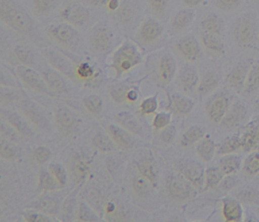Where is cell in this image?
Listing matches in <instances>:
<instances>
[{
  "mask_svg": "<svg viewBox=\"0 0 259 222\" xmlns=\"http://www.w3.org/2000/svg\"><path fill=\"white\" fill-rule=\"evenodd\" d=\"M203 137V131L199 127H192L183 135L181 144L183 147H190Z\"/></svg>",
  "mask_w": 259,
  "mask_h": 222,
  "instance_id": "1f68e13d",
  "label": "cell"
},
{
  "mask_svg": "<svg viewBox=\"0 0 259 222\" xmlns=\"http://www.w3.org/2000/svg\"><path fill=\"white\" fill-rule=\"evenodd\" d=\"M112 0H90L91 4L95 5V6H99V5L106 4L108 3H111Z\"/></svg>",
  "mask_w": 259,
  "mask_h": 222,
  "instance_id": "94428289",
  "label": "cell"
},
{
  "mask_svg": "<svg viewBox=\"0 0 259 222\" xmlns=\"http://www.w3.org/2000/svg\"><path fill=\"white\" fill-rule=\"evenodd\" d=\"M2 1H3V0H0V3H1Z\"/></svg>",
  "mask_w": 259,
  "mask_h": 222,
  "instance_id": "e7e4bbea",
  "label": "cell"
},
{
  "mask_svg": "<svg viewBox=\"0 0 259 222\" xmlns=\"http://www.w3.org/2000/svg\"><path fill=\"white\" fill-rule=\"evenodd\" d=\"M176 135V128L174 126H168L164 129L161 135V139L165 144H170L173 142Z\"/></svg>",
  "mask_w": 259,
  "mask_h": 222,
  "instance_id": "9f6ffc18",
  "label": "cell"
},
{
  "mask_svg": "<svg viewBox=\"0 0 259 222\" xmlns=\"http://www.w3.org/2000/svg\"><path fill=\"white\" fill-rule=\"evenodd\" d=\"M91 45L97 53H105L112 45V34L110 30L103 25L97 26L91 35Z\"/></svg>",
  "mask_w": 259,
  "mask_h": 222,
  "instance_id": "8fae6325",
  "label": "cell"
},
{
  "mask_svg": "<svg viewBox=\"0 0 259 222\" xmlns=\"http://www.w3.org/2000/svg\"><path fill=\"white\" fill-rule=\"evenodd\" d=\"M233 40L243 48L255 47L259 38V21L255 11L240 15L233 23L231 30Z\"/></svg>",
  "mask_w": 259,
  "mask_h": 222,
  "instance_id": "6da1fadb",
  "label": "cell"
},
{
  "mask_svg": "<svg viewBox=\"0 0 259 222\" xmlns=\"http://www.w3.org/2000/svg\"><path fill=\"white\" fill-rule=\"evenodd\" d=\"M196 13L193 9H184L177 12L169 23V30L173 33H179L191 25Z\"/></svg>",
  "mask_w": 259,
  "mask_h": 222,
  "instance_id": "5bb4252c",
  "label": "cell"
},
{
  "mask_svg": "<svg viewBox=\"0 0 259 222\" xmlns=\"http://www.w3.org/2000/svg\"><path fill=\"white\" fill-rule=\"evenodd\" d=\"M163 30L159 22L154 19H148L139 27L137 37L143 43H152L161 37Z\"/></svg>",
  "mask_w": 259,
  "mask_h": 222,
  "instance_id": "30bf717a",
  "label": "cell"
},
{
  "mask_svg": "<svg viewBox=\"0 0 259 222\" xmlns=\"http://www.w3.org/2000/svg\"><path fill=\"white\" fill-rule=\"evenodd\" d=\"M85 107L93 114H99L103 109V100L98 96L92 95L84 100Z\"/></svg>",
  "mask_w": 259,
  "mask_h": 222,
  "instance_id": "8d00e7d4",
  "label": "cell"
},
{
  "mask_svg": "<svg viewBox=\"0 0 259 222\" xmlns=\"http://www.w3.org/2000/svg\"><path fill=\"white\" fill-rule=\"evenodd\" d=\"M128 91V88L125 85H117L112 89L111 95L115 101L121 103L127 99Z\"/></svg>",
  "mask_w": 259,
  "mask_h": 222,
  "instance_id": "f6af8a7d",
  "label": "cell"
},
{
  "mask_svg": "<svg viewBox=\"0 0 259 222\" xmlns=\"http://www.w3.org/2000/svg\"><path fill=\"white\" fill-rule=\"evenodd\" d=\"M259 91V62L251 66L243 86V94L246 97L254 95Z\"/></svg>",
  "mask_w": 259,
  "mask_h": 222,
  "instance_id": "d6986e66",
  "label": "cell"
},
{
  "mask_svg": "<svg viewBox=\"0 0 259 222\" xmlns=\"http://www.w3.org/2000/svg\"><path fill=\"white\" fill-rule=\"evenodd\" d=\"M138 167L142 175L149 179L151 182H155L156 172H155V168L152 164L149 163L147 161H145V162H140Z\"/></svg>",
  "mask_w": 259,
  "mask_h": 222,
  "instance_id": "60d3db41",
  "label": "cell"
},
{
  "mask_svg": "<svg viewBox=\"0 0 259 222\" xmlns=\"http://www.w3.org/2000/svg\"><path fill=\"white\" fill-rule=\"evenodd\" d=\"M215 151V146L212 141L209 139L203 140L197 147V153L202 160L205 162L212 159Z\"/></svg>",
  "mask_w": 259,
  "mask_h": 222,
  "instance_id": "f546056e",
  "label": "cell"
},
{
  "mask_svg": "<svg viewBox=\"0 0 259 222\" xmlns=\"http://www.w3.org/2000/svg\"><path fill=\"white\" fill-rule=\"evenodd\" d=\"M178 169L184 177L196 186H200L203 182V167L198 162L184 159L180 162Z\"/></svg>",
  "mask_w": 259,
  "mask_h": 222,
  "instance_id": "4fadbf2b",
  "label": "cell"
},
{
  "mask_svg": "<svg viewBox=\"0 0 259 222\" xmlns=\"http://www.w3.org/2000/svg\"><path fill=\"white\" fill-rule=\"evenodd\" d=\"M202 42L208 51L216 56H223L225 53V46L220 36L202 33Z\"/></svg>",
  "mask_w": 259,
  "mask_h": 222,
  "instance_id": "ffe728a7",
  "label": "cell"
},
{
  "mask_svg": "<svg viewBox=\"0 0 259 222\" xmlns=\"http://www.w3.org/2000/svg\"><path fill=\"white\" fill-rule=\"evenodd\" d=\"M203 1L204 0H182V3L189 9H193L200 6Z\"/></svg>",
  "mask_w": 259,
  "mask_h": 222,
  "instance_id": "6f0895ef",
  "label": "cell"
},
{
  "mask_svg": "<svg viewBox=\"0 0 259 222\" xmlns=\"http://www.w3.org/2000/svg\"><path fill=\"white\" fill-rule=\"evenodd\" d=\"M6 83V77L3 75V73L0 71V84H4Z\"/></svg>",
  "mask_w": 259,
  "mask_h": 222,
  "instance_id": "6125c7cd",
  "label": "cell"
},
{
  "mask_svg": "<svg viewBox=\"0 0 259 222\" xmlns=\"http://www.w3.org/2000/svg\"><path fill=\"white\" fill-rule=\"evenodd\" d=\"M91 16L88 8L80 4H71L64 8L60 12V17L65 22L74 26L85 25Z\"/></svg>",
  "mask_w": 259,
  "mask_h": 222,
  "instance_id": "5b68a950",
  "label": "cell"
},
{
  "mask_svg": "<svg viewBox=\"0 0 259 222\" xmlns=\"http://www.w3.org/2000/svg\"><path fill=\"white\" fill-rule=\"evenodd\" d=\"M94 144L97 148L102 151H107V150H111L112 147V144L110 140L102 134H99L94 138Z\"/></svg>",
  "mask_w": 259,
  "mask_h": 222,
  "instance_id": "ee69618b",
  "label": "cell"
},
{
  "mask_svg": "<svg viewBox=\"0 0 259 222\" xmlns=\"http://www.w3.org/2000/svg\"><path fill=\"white\" fill-rule=\"evenodd\" d=\"M127 99L131 102H134L135 101V100H137V92H136L135 91H129L128 93H127Z\"/></svg>",
  "mask_w": 259,
  "mask_h": 222,
  "instance_id": "91938a15",
  "label": "cell"
},
{
  "mask_svg": "<svg viewBox=\"0 0 259 222\" xmlns=\"http://www.w3.org/2000/svg\"><path fill=\"white\" fill-rule=\"evenodd\" d=\"M158 103L156 97L146 99L140 106V110L143 114H151L156 110Z\"/></svg>",
  "mask_w": 259,
  "mask_h": 222,
  "instance_id": "681fc988",
  "label": "cell"
},
{
  "mask_svg": "<svg viewBox=\"0 0 259 222\" xmlns=\"http://www.w3.org/2000/svg\"><path fill=\"white\" fill-rule=\"evenodd\" d=\"M112 61V68L121 75L140 63L142 58L137 47L131 41H126L114 53Z\"/></svg>",
  "mask_w": 259,
  "mask_h": 222,
  "instance_id": "3957f363",
  "label": "cell"
},
{
  "mask_svg": "<svg viewBox=\"0 0 259 222\" xmlns=\"http://www.w3.org/2000/svg\"><path fill=\"white\" fill-rule=\"evenodd\" d=\"M50 156H51V152L46 147H38L35 150V157L39 163L44 164L47 162L50 159Z\"/></svg>",
  "mask_w": 259,
  "mask_h": 222,
  "instance_id": "f5cc1de1",
  "label": "cell"
},
{
  "mask_svg": "<svg viewBox=\"0 0 259 222\" xmlns=\"http://www.w3.org/2000/svg\"><path fill=\"white\" fill-rule=\"evenodd\" d=\"M76 73L80 78L86 80V79L91 78L93 77L94 74V69L89 64L83 62V63L78 65Z\"/></svg>",
  "mask_w": 259,
  "mask_h": 222,
  "instance_id": "c3c4849f",
  "label": "cell"
},
{
  "mask_svg": "<svg viewBox=\"0 0 259 222\" xmlns=\"http://www.w3.org/2000/svg\"><path fill=\"white\" fill-rule=\"evenodd\" d=\"M242 138V148L249 151L259 144V124L249 128Z\"/></svg>",
  "mask_w": 259,
  "mask_h": 222,
  "instance_id": "4316f807",
  "label": "cell"
},
{
  "mask_svg": "<svg viewBox=\"0 0 259 222\" xmlns=\"http://www.w3.org/2000/svg\"><path fill=\"white\" fill-rule=\"evenodd\" d=\"M242 148V138L237 136L231 137L225 140L219 149L220 154L229 155Z\"/></svg>",
  "mask_w": 259,
  "mask_h": 222,
  "instance_id": "f1b7e54d",
  "label": "cell"
},
{
  "mask_svg": "<svg viewBox=\"0 0 259 222\" xmlns=\"http://www.w3.org/2000/svg\"><path fill=\"white\" fill-rule=\"evenodd\" d=\"M246 109L243 105L236 103L231 109H228L222 121V126L227 128H232L240 124L244 120Z\"/></svg>",
  "mask_w": 259,
  "mask_h": 222,
  "instance_id": "2e32d148",
  "label": "cell"
},
{
  "mask_svg": "<svg viewBox=\"0 0 259 222\" xmlns=\"http://www.w3.org/2000/svg\"><path fill=\"white\" fill-rule=\"evenodd\" d=\"M79 218L81 221H95L97 220V216L89 207L85 205H81L79 212Z\"/></svg>",
  "mask_w": 259,
  "mask_h": 222,
  "instance_id": "f907efd6",
  "label": "cell"
},
{
  "mask_svg": "<svg viewBox=\"0 0 259 222\" xmlns=\"http://www.w3.org/2000/svg\"><path fill=\"white\" fill-rule=\"evenodd\" d=\"M170 121V115L168 113H160L154 118L153 126L156 129L167 127Z\"/></svg>",
  "mask_w": 259,
  "mask_h": 222,
  "instance_id": "816d5d0a",
  "label": "cell"
},
{
  "mask_svg": "<svg viewBox=\"0 0 259 222\" xmlns=\"http://www.w3.org/2000/svg\"><path fill=\"white\" fill-rule=\"evenodd\" d=\"M219 83V78L215 73L211 71L205 73L198 84V93L201 97H205L214 91Z\"/></svg>",
  "mask_w": 259,
  "mask_h": 222,
  "instance_id": "7402d4cb",
  "label": "cell"
},
{
  "mask_svg": "<svg viewBox=\"0 0 259 222\" xmlns=\"http://www.w3.org/2000/svg\"><path fill=\"white\" fill-rule=\"evenodd\" d=\"M16 72L20 80L30 89L38 92H47V84L44 77L33 68L20 65L17 67Z\"/></svg>",
  "mask_w": 259,
  "mask_h": 222,
  "instance_id": "8992f818",
  "label": "cell"
},
{
  "mask_svg": "<svg viewBox=\"0 0 259 222\" xmlns=\"http://www.w3.org/2000/svg\"><path fill=\"white\" fill-rule=\"evenodd\" d=\"M44 79L47 86L56 91H63L65 90V83L62 77L53 70H47L44 74Z\"/></svg>",
  "mask_w": 259,
  "mask_h": 222,
  "instance_id": "83f0119b",
  "label": "cell"
},
{
  "mask_svg": "<svg viewBox=\"0 0 259 222\" xmlns=\"http://www.w3.org/2000/svg\"><path fill=\"white\" fill-rule=\"evenodd\" d=\"M167 191L172 198L177 200H185L193 192L191 185L186 177L181 175H173L167 182Z\"/></svg>",
  "mask_w": 259,
  "mask_h": 222,
  "instance_id": "9c48e42d",
  "label": "cell"
},
{
  "mask_svg": "<svg viewBox=\"0 0 259 222\" xmlns=\"http://www.w3.org/2000/svg\"><path fill=\"white\" fill-rule=\"evenodd\" d=\"M176 72V62L170 54H164L160 59L158 74L161 82L169 83Z\"/></svg>",
  "mask_w": 259,
  "mask_h": 222,
  "instance_id": "e0dca14e",
  "label": "cell"
},
{
  "mask_svg": "<svg viewBox=\"0 0 259 222\" xmlns=\"http://www.w3.org/2000/svg\"><path fill=\"white\" fill-rule=\"evenodd\" d=\"M213 6L227 13H232L237 11L243 4V0H211Z\"/></svg>",
  "mask_w": 259,
  "mask_h": 222,
  "instance_id": "4dcf8cb0",
  "label": "cell"
},
{
  "mask_svg": "<svg viewBox=\"0 0 259 222\" xmlns=\"http://www.w3.org/2000/svg\"><path fill=\"white\" fill-rule=\"evenodd\" d=\"M50 63L56 69L59 70L65 74H69L72 72V66L71 63L65 58L53 51H47L45 53Z\"/></svg>",
  "mask_w": 259,
  "mask_h": 222,
  "instance_id": "484cf974",
  "label": "cell"
},
{
  "mask_svg": "<svg viewBox=\"0 0 259 222\" xmlns=\"http://www.w3.org/2000/svg\"><path fill=\"white\" fill-rule=\"evenodd\" d=\"M56 123L62 133L71 134L75 127L76 118L69 109L62 108L56 114Z\"/></svg>",
  "mask_w": 259,
  "mask_h": 222,
  "instance_id": "ac0fdd59",
  "label": "cell"
},
{
  "mask_svg": "<svg viewBox=\"0 0 259 222\" xmlns=\"http://www.w3.org/2000/svg\"><path fill=\"white\" fill-rule=\"evenodd\" d=\"M24 110L26 111V114L28 115L29 118L35 122V124H39L42 123V117L39 111L36 109L34 105L31 103H27L24 107Z\"/></svg>",
  "mask_w": 259,
  "mask_h": 222,
  "instance_id": "7dc6e473",
  "label": "cell"
},
{
  "mask_svg": "<svg viewBox=\"0 0 259 222\" xmlns=\"http://www.w3.org/2000/svg\"><path fill=\"white\" fill-rule=\"evenodd\" d=\"M15 153L16 151L10 143L0 139V156L5 159H10L15 156Z\"/></svg>",
  "mask_w": 259,
  "mask_h": 222,
  "instance_id": "bcb514c9",
  "label": "cell"
},
{
  "mask_svg": "<svg viewBox=\"0 0 259 222\" xmlns=\"http://www.w3.org/2000/svg\"><path fill=\"white\" fill-rule=\"evenodd\" d=\"M121 122L122 123L123 125L125 126L126 127H127L128 129H131L133 131L137 132L138 133V124H137V121L131 116V115H127L125 114L121 115Z\"/></svg>",
  "mask_w": 259,
  "mask_h": 222,
  "instance_id": "db71d44e",
  "label": "cell"
},
{
  "mask_svg": "<svg viewBox=\"0 0 259 222\" xmlns=\"http://www.w3.org/2000/svg\"><path fill=\"white\" fill-rule=\"evenodd\" d=\"M0 20L22 34L29 36L34 30L30 15L22 8L9 0H3L0 3Z\"/></svg>",
  "mask_w": 259,
  "mask_h": 222,
  "instance_id": "7a4b0ae2",
  "label": "cell"
},
{
  "mask_svg": "<svg viewBox=\"0 0 259 222\" xmlns=\"http://www.w3.org/2000/svg\"><path fill=\"white\" fill-rule=\"evenodd\" d=\"M241 167V159L234 155H227L221 160L220 171L223 175H231L240 171Z\"/></svg>",
  "mask_w": 259,
  "mask_h": 222,
  "instance_id": "cb8c5ba5",
  "label": "cell"
},
{
  "mask_svg": "<svg viewBox=\"0 0 259 222\" xmlns=\"http://www.w3.org/2000/svg\"><path fill=\"white\" fill-rule=\"evenodd\" d=\"M112 139L119 147L124 149L130 148L134 144V139L128 132L126 131L121 127L115 125H110L108 128Z\"/></svg>",
  "mask_w": 259,
  "mask_h": 222,
  "instance_id": "603a6c76",
  "label": "cell"
},
{
  "mask_svg": "<svg viewBox=\"0 0 259 222\" xmlns=\"http://www.w3.org/2000/svg\"><path fill=\"white\" fill-rule=\"evenodd\" d=\"M244 169L247 174H251V175L258 174L259 153H253L248 158L246 163H245Z\"/></svg>",
  "mask_w": 259,
  "mask_h": 222,
  "instance_id": "ab89813d",
  "label": "cell"
},
{
  "mask_svg": "<svg viewBox=\"0 0 259 222\" xmlns=\"http://www.w3.org/2000/svg\"><path fill=\"white\" fill-rule=\"evenodd\" d=\"M223 174L220 170L216 168H208L205 172V182H206V188L213 189L218 186L223 179Z\"/></svg>",
  "mask_w": 259,
  "mask_h": 222,
  "instance_id": "e575fe53",
  "label": "cell"
},
{
  "mask_svg": "<svg viewBox=\"0 0 259 222\" xmlns=\"http://www.w3.org/2000/svg\"><path fill=\"white\" fill-rule=\"evenodd\" d=\"M56 0H33V9L36 15H47L56 7Z\"/></svg>",
  "mask_w": 259,
  "mask_h": 222,
  "instance_id": "d6a6232c",
  "label": "cell"
},
{
  "mask_svg": "<svg viewBox=\"0 0 259 222\" xmlns=\"http://www.w3.org/2000/svg\"><path fill=\"white\" fill-rule=\"evenodd\" d=\"M177 51L180 56L187 61L194 62L201 55L200 44L194 36H188L181 37L175 44Z\"/></svg>",
  "mask_w": 259,
  "mask_h": 222,
  "instance_id": "52a82bcc",
  "label": "cell"
},
{
  "mask_svg": "<svg viewBox=\"0 0 259 222\" xmlns=\"http://www.w3.org/2000/svg\"><path fill=\"white\" fill-rule=\"evenodd\" d=\"M40 185L44 189L53 190L56 189L58 187L57 180L53 177V174H50L47 171H42L40 174Z\"/></svg>",
  "mask_w": 259,
  "mask_h": 222,
  "instance_id": "b9f144b4",
  "label": "cell"
},
{
  "mask_svg": "<svg viewBox=\"0 0 259 222\" xmlns=\"http://www.w3.org/2000/svg\"><path fill=\"white\" fill-rule=\"evenodd\" d=\"M15 54L17 59L24 65H31L33 62V54L31 50L24 46H18L15 48Z\"/></svg>",
  "mask_w": 259,
  "mask_h": 222,
  "instance_id": "74e56055",
  "label": "cell"
},
{
  "mask_svg": "<svg viewBox=\"0 0 259 222\" xmlns=\"http://www.w3.org/2000/svg\"><path fill=\"white\" fill-rule=\"evenodd\" d=\"M180 82L184 91L187 93L192 92L199 84L197 72L193 68L186 67L180 74Z\"/></svg>",
  "mask_w": 259,
  "mask_h": 222,
  "instance_id": "44dd1931",
  "label": "cell"
},
{
  "mask_svg": "<svg viewBox=\"0 0 259 222\" xmlns=\"http://www.w3.org/2000/svg\"><path fill=\"white\" fill-rule=\"evenodd\" d=\"M173 105L175 109L179 113H189L193 107V102L190 99L181 95H175L173 97Z\"/></svg>",
  "mask_w": 259,
  "mask_h": 222,
  "instance_id": "836d02e7",
  "label": "cell"
},
{
  "mask_svg": "<svg viewBox=\"0 0 259 222\" xmlns=\"http://www.w3.org/2000/svg\"><path fill=\"white\" fill-rule=\"evenodd\" d=\"M146 2L151 12L158 15L165 12L169 3V0H146Z\"/></svg>",
  "mask_w": 259,
  "mask_h": 222,
  "instance_id": "f35d334b",
  "label": "cell"
},
{
  "mask_svg": "<svg viewBox=\"0 0 259 222\" xmlns=\"http://www.w3.org/2000/svg\"><path fill=\"white\" fill-rule=\"evenodd\" d=\"M4 36V35H3V33H2L1 30H0V46L3 45L5 42Z\"/></svg>",
  "mask_w": 259,
  "mask_h": 222,
  "instance_id": "be15d7a7",
  "label": "cell"
},
{
  "mask_svg": "<svg viewBox=\"0 0 259 222\" xmlns=\"http://www.w3.org/2000/svg\"><path fill=\"white\" fill-rule=\"evenodd\" d=\"M229 109V99L223 93L216 94L207 105L206 111L208 118L212 122L219 123L222 121Z\"/></svg>",
  "mask_w": 259,
  "mask_h": 222,
  "instance_id": "ba28073f",
  "label": "cell"
},
{
  "mask_svg": "<svg viewBox=\"0 0 259 222\" xmlns=\"http://www.w3.org/2000/svg\"><path fill=\"white\" fill-rule=\"evenodd\" d=\"M27 219L30 221H50L49 218L44 216V215H39V214H32L27 217Z\"/></svg>",
  "mask_w": 259,
  "mask_h": 222,
  "instance_id": "680465c9",
  "label": "cell"
},
{
  "mask_svg": "<svg viewBox=\"0 0 259 222\" xmlns=\"http://www.w3.org/2000/svg\"><path fill=\"white\" fill-rule=\"evenodd\" d=\"M223 215L226 221H240L243 217V209L237 202L225 200L224 202Z\"/></svg>",
  "mask_w": 259,
  "mask_h": 222,
  "instance_id": "d4e9b609",
  "label": "cell"
},
{
  "mask_svg": "<svg viewBox=\"0 0 259 222\" xmlns=\"http://www.w3.org/2000/svg\"><path fill=\"white\" fill-rule=\"evenodd\" d=\"M56 202L52 199L47 198L42 200L38 205L37 207L42 212L52 213L56 209Z\"/></svg>",
  "mask_w": 259,
  "mask_h": 222,
  "instance_id": "11a10c76",
  "label": "cell"
},
{
  "mask_svg": "<svg viewBox=\"0 0 259 222\" xmlns=\"http://www.w3.org/2000/svg\"><path fill=\"white\" fill-rule=\"evenodd\" d=\"M48 34L55 42L68 47L77 45L80 36L75 27L66 22L50 26Z\"/></svg>",
  "mask_w": 259,
  "mask_h": 222,
  "instance_id": "277c9868",
  "label": "cell"
},
{
  "mask_svg": "<svg viewBox=\"0 0 259 222\" xmlns=\"http://www.w3.org/2000/svg\"><path fill=\"white\" fill-rule=\"evenodd\" d=\"M251 66L252 65L250 62L248 61L237 64L228 74L227 77L228 84L237 92L243 91Z\"/></svg>",
  "mask_w": 259,
  "mask_h": 222,
  "instance_id": "7c38bea8",
  "label": "cell"
},
{
  "mask_svg": "<svg viewBox=\"0 0 259 222\" xmlns=\"http://www.w3.org/2000/svg\"><path fill=\"white\" fill-rule=\"evenodd\" d=\"M50 171L53 177L57 180L61 185H64L67 182V174L65 168L59 164H53L50 165Z\"/></svg>",
  "mask_w": 259,
  "mask_h": 222,
  "instance_id": "7bdbcfd3",
  "label": "cell"
},
{
  "mask_svg": "<svg viewBox=\"0 0 259 222\" xmlns=\"http://www.w3.org/2000/svg\"><path fill=\"white\" fill-rule=\"evenodd\" d=\"M202 33L220 36L225 30V21L215 13L205 15L200 22Z\"/></svg>",
  "mask_w": 259,
  "mask_h": 222,
  "instance_id": "9a60e30c",
  "label": "cell"
},
{
  "mask_svg": "<svg viewBox=\"0 0 259 222\" xmlns=\"http://www.w3.org/2000/svg\"><path fill=\"white\" fill-rule=\"evenodd\" d=\"M150 181L144 176H139L134 181V191L138 195H147L150 191Z\"/></svg>",
  "mask_w": 259,
  "mask_h": 222,
  "instance_id": "d590c367",
  "label": "cell"
}]
</instances>
